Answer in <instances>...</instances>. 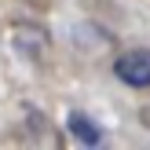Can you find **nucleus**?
I'll use <instances>...</instances> for the list:
<instances>
[{
  "mask_svg": "<svg viewBox=\"0 0 150 150\" xmlns=\"http://www.w3.org/2000/svg\"><path fill=\"white\" fill-rule=\"evenodd\" d=\"M114 73L128 88H150V48H132L125 55H117Z\"/></svg>",
  "mask_w": 150,
  "mask_h": 150,
  "instance_id": "nucleus-1",
  "label": "nucleus"
},
{
  "mask_svg": "<svg viewBox=\"0 0 150 150\" xmlns=\"http://www.w3.org/2000/svg\"><path fill=\"white\" fill-rule=\"evenodd\" d=\"M66 128H70L84 146H99V143H103V128H99L88 114H81V110H70V114H66Z\"/></svg>",
  "mask_w": 150,
  "mask_h": 150,
  "instance_id": "nucleus-2",
  "label": "nucleus"
}]
</instances>
